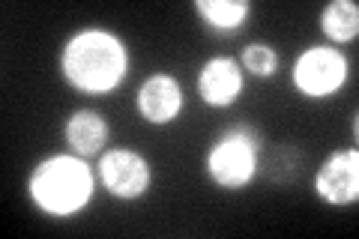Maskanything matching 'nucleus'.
<instances>
[{"mask_svg": "<svg viewBox=\"0 0 359 239\" xmlns=\"http://www.w3.org/2000/svg\"><path fill=\"white\" fill-rule=\"evenodd\" d=\"M96 177H99V186L123 203L141 200L153 186V168L147 162V156H141L138 150H129V146H111V150L99 156Z\"/></svg>", "mask_w": 359, "mask_h": 239, "instance_id": "obj_5", "label": "nucleus"}, {"mask_svg": "<svg viewBox=\"0 0 359 239\" xmlns=\"http://www.w3.org/2000/svg\"><path fill=\"white\" fill-rule=\"evenodd\" d=\"M198 96L210 108H231L245 90V72L237 57L216 54L198 69Z\"/></svg>", "mask_w": 359, "mask_h": 239, "instance_id": "obj_8", "label": "nucleus"}, {"mask_svg": "<svg viewBox=\"0 0 359 239\" xmlns=\"http://www.w3.org/2000/svg\"><path fill=\"white\" fill-rule=\"evenodd\" d=\"M320 33L330 39V45H347L359 36V6L353 0H332L320 9Z\"/></svg>", "mask_w": 359, "mask_h": 239, "instance_id": "obj_11", "label": "nucleus"}, {"mask_svg": "<svg viewBox=\"0 0 359 239\" xmlns=\"http://www.w3.org/2000/svg\"><path fill=\"white\" fill-rule=\"evenodd\" d=\"M96 168L75 153H51L33 165L27 177V198L42 215L72 219L84 212L96 195Z\"/></svg>", "mask_w": 359, "mask_h": 239, "instance_id": "obj_2", "label": "nucleus"}, {"mask_svg": "<svg viewBox=\"0 0 359 239\" xmlns=\"http://www.w3.org/2000/svg\"><path fill=\"white\" fill-rule=\"evenodd\" d=\"M135 108L150 126H171L186 108V90L171 72H153L135 90Z\"/></svg>", "mask_w": 359, "mask_h": 239, "instance_id": "obj_7", "label": "nucleus"}, {"mask_svg": "<svg viewBox=\"0 0 359 239\" xmlns=\"http://www.w3.org/2000/svg\"><path fill=\"white\" fill-rule=\"evenodd\" d=\"M129 48L108 27H81L60 48V75L84 96H108L126 81Z\"/></svg>", "mask_w": 359, "mask_h": 239, "instance_id": "obj_1", "label": "nucleus"}, {"mask_svg": "<svg viewBox=\"0 0 359 239\" xmlns=\"http://www.w3.org/2000/svg\"><path fill=\"white\" fill-rule=\"evenodd\" d=\"M314 195L327 207H353L359 200V150H335L314 170Z\"/></svg>", "mask_w": 359, "mask_h": 239, "instance_id": "obj_6", "label": "nucleus"}, {"mask_svg": "<svg viewBox=\"0 0 359 239\" xmlns=\"http://www.w3.org/2000/svg\"><path fill=\"white\" fill-rule=\"evenodd\" d=\"M261 168V138L249 126L224 129L204 153V174L224 191H243L252 186Z\"/></svg>", "mask_w": 359, "mask_h": 239, "instance_id": "obj_3", "label": "nucleus"}, {"mask_svg": "<svg viewBox=\"0 0 359 239\" xmlns=\"http://www.w3.org/2000/svg\"><path fill=\"white\" fill-rule=\"evenodd\" d=\"M192 9L212 33H237L252 15L249 0H195Z\"/></svg>", "mask_w": 359, "mask_h": 239, "instance_id": "obj_10", "label": "nucleus"}, {"mask_svg": "<svg viewBox=\"0 0 359 239\" xmlns=\"http://www.w3.org/2000/svg\"><path fill=\"white\" fill-rule=\"evenodd\" d=\"M63 141L69 146V153L81 158L102 156L111 141V123L93 108H78L63 123Z\"/></svg>", "mask_w": 359, "mask_h": 239, "instance_id": "obj_9", "label": "nucleus"}, {"mask_svg": "<svg viewBox=\"0 0 359 239\" xmlns=\"http://www.w3.org/2000/svg\"><path fill=\"white\" fill-rule=\"evenodd\" d=\"M351 78V60L335 45H309L290 66V84L302 99L320 102L341 93Z\"/></svg>", "mask_w": 359, "mask_h": 239, "instance_id": "obj_4", "label": "nucleus"}, {"mask_svg": "<svg viewBox=\"0 0 359 239\" xmlns=\"http://www.w3.org/2000/svg\"><path fill=\"white\" fill-rule=\"evenodd\" d=\"M237 60L243 66V72L249 78H257V81H269V78H276L278 66H282V57H278V51L269 42H249L240 51Z\"/></svg>", "mask_w": 359, "mask_h": 239, "instance_id": "obj_12", "label": "nucleus"}]
</instances>
